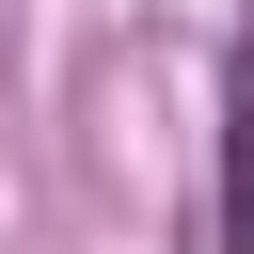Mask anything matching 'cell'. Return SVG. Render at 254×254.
Wrapping results in <instances>:
<instances>
[{
	"label": "cell",
	"instance_id": "obj_1",
	"mask_svg": "<svg viewBox=\"0 0 254 254\" xmlns=\"http://www.w3.org/2000/svg\"><path fill=\"white\" fill-rule=\"evenodd\" d=\"M222 254H254V48H238V143H222Z\"/></svg>",
	"mask_w": 254,
	"mask_h": 254
}]
</instances>
